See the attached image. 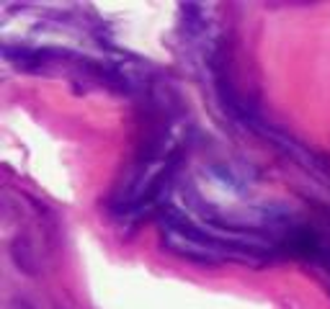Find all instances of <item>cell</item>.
<instances>
[{
  "instance_id": "2",
  "label": "cell",
  "mask_w": 330,
  "mask_h": 309,
  "mask_svg": "<svg viewBox=\"0 0 330 309\" xmlns=\"http://www.w3.org/2000/svg\"><path fill=\"white\" fill-rule=\"evenodd\" d=\"M11 260H13V266H16L21 273H26V276H36L39 263H36L34 245H31V240H29L26 235L13 237V242H11Z\"/></svg>"
},
{
  "instance_id": "3",
  "label": "cell",
  "mask_w": 330,
  "mask_h": 309,
  "mask_svg": "<svg viewBox=\"0 0 330 309\" xmlns=\"http://www.w3.org/2000/svg\"><path fill=\"white\" fill-rule=\"evenodd\" d=\"M11 309H34L29 301H24V299H13L11 301Z\"/></svg>"
},
{
  "instance_id": "1",
  "label": "cell",
  "mask_w": 330,
  "mask_h": 309,
  "mask_svg": "<svg viewBox=\"0 0 330 309\" xmlns=\"http://www.w3.org/2000/svg\"><path fill=\"white\" fill-rule=\"evenodd\" d=\"M163 245H165L168 253L178 255V258H183V260H191V263H196V266H209V268H214V266L222 263V258H219L217 253H212L209 248L202 245V242H196V240H191V237H186V235H181V232H175V229H165Z\"/></svg>"
}]
</instances>
